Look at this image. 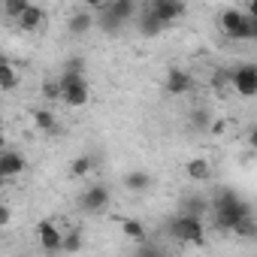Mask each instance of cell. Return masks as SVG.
<instances>
[{
	"instance_id": "6da1fadb",
	"label": "cell",
	"mask_w": 257,
	"mask_h": 257,
	"mask_svg": "<svg viewBox=\"0 0 257 257\" xmlns=\"http://www.w3.org/2000/svg\"><path fill=\"white\" fill-rule=\"evenodd\" d=\"M58 88H61V100L73 109L79 106H88L91 100V88H88V79L82 73V61H70V67L64 70V76L58 79Z\"/></svg>"
},
{
	"instance_id": "7a4b0ae2",
	"label": "cell",
	"mask_w": 257,
	"mask_h": 257,
	"mask_svg": "<svg viewBox=\"0 0 257 257\" xmlns=\"http://www.w3.org/2000/svg\"><path fill=\"white\" fill-rule=\"evenodd\" d=\"M212 215H215V227L221 230H233L245 215H248V203L236 194V191H221L215 200H212Z\"/></svg>"
},
{
	"instance_id": "3957f363",
	"label": "cell",
	"mask_w": 257,
	"mask_h": 257,
	"mask_svg": "<svg viewBox=\"0 0 257 257\" xmlns=\"http://www.w3.org/2000/svg\"><path fill=\"white\" fill-rule=\"evenodd\" d=\"M221 31L230 40H251L257 34V25H254V16H248L242 10H224L221 13Z\"/></svg>"
},
{
	"instance_id": "277c9868",
	"label": "cell",
	"mask_w": 257,
	"mask_h": 257,
	"mask_svg": "<svg viewBox=\"0 0 257 257\" xmlns=\"http://www.w3.org/2000/svg\"><path fill=\"white\" fill-rule=\"evenodd\" d=\"M134 16H137V0H109V4L103 7V28L106 31H118Z\"/></svg>"
},
{
	"instance_id": "5b68a950",
	"label": "cell",
	"mask_w": 257,
	"mask_h": 257,
	"mask_svg": "<svg viewBox=\"0 0 257 257\" xmlns=\"http://www.w3.org/2000/svg\"><path fill=\"white\" fill-rule=\"evenodd\" d=\"M170 233H173V239H179V242H203V221H200V215H188V212H182L173 224H170Z\"/></svg>"
},
{
	"instance_id": "8992f818",
	"label": "cell",
	"mask_w": 257,
	"mask_h": 257,
	"mask_svg": "<svg viewBox=\"0 0 257 257\" xmlns=\"http://www.w3.org/2000/svg\"><path fill=\"white\" fill-rule=\"evenodd\" d=\"M230 79H233V88H236L239 97H254V94H257V67H254V64L236 67Z\"/></svg>"
},
{
	"instance_id": "52a82bcc",
	"label": "cell",
	"mask_w": 257,
	"mask_h": 257,
	"mask_svg": "<svg viewBox=\"0 0 257 257\" xmlns=\"http://www.w3.org/2000/svg\"><path fill=\"white\" fill-rule=\"evenodd\" d=\"M146 10H149L155 19H161L164 25H170V22H176V19L185 16V4H182V0H152Z\"/></svg>"
},
{
	"instance_id": "ba28073f",
	"label": "cell",
	"mask_w": 257,
	"mask_h": 257,
	"mask_svg": "<svg viewBox=\"0 0 257 257\" xmlns=\"http://www.w3.org/2000/svg\"><path fill=\"white\" fill-rule=\"evenodd\" d=\"M25 167H28V161H25L22 152H16V149L0 152V179H16V176L25 173Z\"/></svg>"
},
{
	"instance_id": "9c48e42d",
	"label": "cell",
	"mask_w": 257,
	"mask_h": 257,
	"mask_svg": "<svg viewBox=\"0 0 257 257\" xmlns=\"http://www.w3.org/2000/svg\"><path fill=\"white\" fill-rule=\"evenodd\" d=\"M82 209L85 212H91V215H100L106 206H109V188L106 185H91L85 194H82Z\"/></svg>"
},
{
	"instance_id": "30bf717a",
	"label": "cell",
	"mask_w": 257,
	"mask_h": 257,
	"mask_svg": "<svg viewBox=\"0 0 257 257\" xmlns=\"http://www.w3.org/2000/svg\"><path fill=\"white\" fill-rule=\"evenodd\" d=\"M37 239H40V248L43 251H61V242H64V233L55 221H40L37 224Z\"/></svg>"
},
{
	"instance_id": "8fae6325",
	"label": "cell",
	"mask_w": 257,
	"mask_h": 257,
	"mask_svg": "<svg viewBox=\"0 0 257 257\" xmlns=\"http://www.w3.org/2000/svg\"><path fill=\"white\" fill-rule=\"evenodd\" d=\"M191 85H194L191 73H185L182 67H170V73H167V82H164L167 94H173V97H179V94H188V91H191Z\"/></svg>"
},
{
	"instance_id": "7c38bea8",
	"label": "cell",
	"mask_w": 257,
	"mask_h": 257,
	"mask_svg": "<svg viewBox=\"0 0 257 257\" xmlns=\"http://www.w3.org/2000/svg\"><path fill=\"white\" fill-rule=\"evenodd\" d=\"M16 22H19V28H22L25 34H34V31H40V28H43V22H46V10H43V7L28 4V10H25Z\"/></svg>"
},
{
	"instance_id": "4fadbf2b",
	"label": "cell",
	"mask_w": 257,
	"mask_h": 257,
	"mask_svg": "<svg viewBox=\"0 0 257 257\" xmlns=\"http://www.w3.org/2000/svg\"><path fill=\"white\" fill-rule=\"evenodd\" d=\"M185 176H188L191 182H209V179H212V164H209L206 158H191V161L185 164Z\"/></svg>"
},
{
	"instance_id": "5bb4252c",
	"label": "cell",
	"mask_w": 257,
	"mask_h": 257,
	"mask_svg": "<svg viewBox=\"0 0 257 257\" xmlns=\"http://www.w3.org/2000/svg\"><path fill=\"white\" fill-rule=\"evenodd\" d=\"M67 28H70V34H76V37L88 34V31L94 28V16H91V10H79V13H73L70 22H67Z\"/></svg>"
},
{
	"instance_id": "9a60e30c",
	"label": "cell",
	"mask_w": 257,
	"mask_h": 257,
	"mask_svg": "<svg viewBox=\"0 0 257 257\" xmlns=\"http://www.w3.org/2000/svg\"><path fill=\"white\" fill-rule=\"evenodd\" d=\"M137 28H140V34L155 37V34H161V31H164V22H161V19H155L149 10H143V13H137Z\"/></svg>"
},
{
	"instance_id": "2e32d148",
	"label": "cell",
	"mask_w": 257,
	"mask_h": 257,
	"mask_svg": "<svg viewBox=\"0 0 257 257\" xmlns=\"http://www.w3.org/2000/svg\"><path fill=\"white\" fill-rule=\"evenodd\" d=\"M149 185H152V176H149L146 170H134V173L124 176V188H127V191L143 194V191H149Z\"/></svg>"
},
{
	"instance_id": "e0dca14e",
	"label": "cell",
	"mask_w": 257,
	"mask_h": 257,
	"mask_svg": "<svg viewBox=\"0 0 257 257\" xmlns=\"http://www.w3.org/2000/svg\"><path fill=\"white\" fill-rule=\"evenodd\" d=\"M19 88V73L10 61H0V91H16Z\"/></svg>"
},
{
	"instance_id": "ac0fdd59",
	"label": "cell",
	"mask_w": 257,
	"mask_h": 257,
	"mask_svg": "<svg viewBox=\"0 0 257 257\" xmlns=\"http://www.w3.org/2000/svg\"><path fill=\"white\" fill-rule=\"evenodd\" d=\"M121 233L127 236V239H134V242H143L149 233H146V224L143 221H137V218H127L124 224H121Z\"/></svg>"
},
{
	"instance_id": "d6986e66",
	"label": "cell",
	"mask_w": 257,
	"mask_h": 257,
	"mask_svg": "<svg viewBox=\"0 0 257 257\" xmlns=\"http://www.w3.org/2000/svg\"><path fill=\"white\" fill-rule=\"evenodd\" d=\"M34 127H37V131H43V134H52L55 127H58L55 112H49V109H37V112H34Z\"/></svg>"
},
{
	"instance_id": "ffe728a7",
	"label": "cell",
	"mask_w": 257,
	"mask_h": 257,
	"mask_svg": "<svg viewBox=\"0 0 257 257\" xmlns=\"http://www.w3.org/2000/svg\"><path fill=\"white\" fill-rule=\"evenodd\" d=\"M94 167H97V161H94L91 155H79V158L73 161V167H70V173H73L76 179H82V176H88V173H91Z\"/></svg>"
},
{
	"instance_id": "44dd1931",
	"label": "cell",
	"mask_w": 257,
	"mask_h": 257,
	"mask_svg": "<svg viewBox=\"0 0 257 257\" xmlns=\"http://www.w3.org/2000/svg\"><path fill=\"white\" fill-rule=\"evenodd\" d=\"M28 4H31V0H4V16L19 19V16L28 10Z\"/></svg>"
},
{
	"instance_id": "7402d4cb",
	"label": "cell",
	"mask_w": 257,
	"mask_h": 257,
	"mask_svg": "<svg viewBox=\"0 0 257 257\" xmlns=\"http://www.w3.org/2000/svg\"><path fill=\"white\" fill-rule=\"evenodd\" d=\"M206 209H209V203L203 197H188L185 206H182V212H188V215H203Z\"/></svg>"
},
{
	"instance_id": "603a6c76",
	"label": "cell",
	"mask_w": 257,
	"mask_h": 257,
	"mask_svg": "<svg viewBox=\"0 0 257 257\" xmlns=\"http://www.w3.org/2000/svg\"><path fill=\"white\" fill-rule=\"evenodd\" d=\"M194 127H197V131H209V127H212V115L206 109H194Z\"/></svg>"
},
{
	"instance_id": "cb8c5ba5",
	"label": "cell",
	"mask_w": 257,
	"mask_h": 257,
	"mask_svg": "<svg viewBox=\"0 0 257 257\" xmlns=\"http://www.w3.org/2000/svg\"><path fill=\"white\" fill-rule=\"evenodd\" d=\"M79 248H82V239H79V233H64L61 251H79Z\"/></svg>"
},
{
	"instance_id": "d4e9b609",
	"label": "cell",
	"mask_w": 257,
	"mask_h": 257,
	"mask_svg": "<svg viewBox=\"0 0 257 257\" xmlns=\"http://www.w3.org/2000/svg\"><path fill=\"white\" fill-rule=\"evenodd\" d=\"M10 224H13V209H10L7 203H0V230L10 227Z\"/></svg>"
},
{
	"instance_id": "484cf974",
	"label": "cell",
	"mask_w": 257,
	"mask_h": 257,
	"mask_svg": "<svg viewBox=\"0 0 257 257\" xmlns=\"http://www.w3.org/2000/svg\"><path fill=\"white\" fill-rule=\"evenodd\" d=\"M43 94H46L49 100H58V97H61V88H58V82H46V85H43Z\"/></svg>"
},
{
	"instance_id": "4316f807",
	"label": "cell",
	"mask_w": 257,
	"mask_h": 257,
	"mask_svg": "<svg viewBox=\"0 0 257 257\" xmlns=\"http://www.w3.org/2000/svg\"><path fill=\"white\" fill-rule=\"evenodd\" d=\"M82 4H85V10H103L109 0H82Z\"/></svg>"
},
{
	"instance_id": "83f0119b",
	"label": "cell",
	"mask_w": 257,
	"mask_h": 257,
	"mask_svg": "<svg viewBox=\"0 0 257 257\" xmlns=\"http://www.w3.org/2000/svg\"><path fill=\"white\" fill-rule=\"evenodd\" d=\"M0 109H4V103H0Z\"/></svg>"
}]
</instances>
